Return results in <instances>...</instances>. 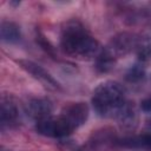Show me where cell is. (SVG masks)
Listing matches in <instances>:
<instances>
[{
  "mask_svg": "<svg viewBox=\"0 0 151 151\" xmlns=\"http://www.w3.org/2000/svg\"><path fill=\"white\" fill-rule=\"evenodd\" d=\"M61 50L72 57L91 58L100 52L99 41L78 21H70L61 31Z\"/></svg>",
  "mask_w": 151,
  "mask_h": 151,
  "instance_id": "cell-1",
  "label": "cell"
},
{
  "mask_svg": "<svg viewBox=\"0 0 151 151\" xmlns=\"http://www.w3.org/2000/svg\"><path fill=\"white\" fill-rule=\"evenodd\" d=\"M91 100L98 116L104 118L117 117L126 103L125 91L119 83L106 80L94 88Z\"/></svg>",
  "mask_w": 151,
  "mask_h": 151,
  "instance_id": "cell-2",
  "label": "cell"
},
{
  "mask_svg": "<svg viewBox=\"0 0 151 151\" xmlns=\"http://www.w3.org/2000/svg\"><path fill=\"white\" fill-rule=\"evenodd\" d=\"M35 130L38 133L46 137L63 138L70 136L76 129L63 114H60L58 117H48L37 122Z\"/></svg>",
  "mask_w": 151,
  "mask_h": 151,
  "instance_id": "cell-3",
  "label": "cell"
},
{
  "mask_svg": "<svg viewBox=\"0 0 151 151\" xmlns=\"http://www.w3.org/2000/svg\"><path fill=\"white\" fill-rule=\"evenodd\" d=\"M17 63L20 65L21 68H24L33 78L39 80L45 87H47L52 91H63L61 85L51 76L50 72H47L39 64H37L32 60H27V59H20V60H17Z\"/></svg>",
  "mask_w": 151,
  "mask_h": 151,
  "instance_id": "cell-4",
  "label": "cell"
},
{
  "mask_svg": "<svg viewBox=\"0 0 151 151\" xmlns=\"http://www.w3.org/2000/svg\"><path fill=\"white\" fill-rule=\"evenodd\" d=\"M61 114L74 126V129H78L88 118V106L84 101H72L67 103L63 110Z\"/></svg>",
  "mask_w": 151,
  "mask_h": 151,
  "instance_id": "cell-5",
  "label": "cell"
},
{
  "mask_svg": "<svg viewBox=\"0 0 151 151\" xmlns=\"http://www.w3.org/2000/svg\"><path fill=\"white\" fill-rule=\"evenodd\" d=\"M53 104L48 98H32L26 104V113L32 119L39 122L51 117Z\"/></svg>",
  "mask_w": 151,
  "mask_h": 151,
  "instance_id": "cell-6",
  "label": "cell"
},
{
  "mask_svg": "<svg viewBox=\"0 0 151 151\" xmlns=\"http://www.w3.org/2000/svg\"><path fill=\"white\" fill-rule=\"evenodd\" d=\"M136 44H137V39L134 38V35L130 33H119L111 39L106 48L116 58H119L120 55L129 53L136 46Z\"/></svg>",
  "mask_w": 151,
  "mask_h": 151,
  "instance_id": "cell-7",
  "label": "cell"
},
{
  "mask_svg": "<svg viewBox=\"0 0 151 151\" xmlns=\"http://www.w3.org/2000/svg\"><path fill=\"white\" fill-rule=\"evenodd\" d=\"M118 145L130 149H145L151 150V132L137 134L132 137H124L116 142Z\"/></svg>",
  "mask_w": 151,
  "mask_h": 151,
  "instance_id": "cell-8",
  "label": "cell"
},
{
  "mask_svg": "<svg viewBox=\"0 0 151 151\" xmlns=\"http://www.w3.org/2000/svg\"><path fill=\"white\" fill-rule=\"evenodd\" d=\"M18 117V109L15 104L9 99L2 97L1 99V113H0V122L1 127L4 129L6 125H9L17 120Z\"/></svg>",
  "mask_w": 151,
  "mask_h": 151,
  "instance_id": "cell-9",
  "label": "cell"
},
{
  "mask_svg": "<svg viewBox=\"0 0 151 151\" xmlns=\"http://www.w3.org/2000/svg\"><path fill=\"white\" fill-rule=\"evenodd\" d=\"M116 118L118 119V122L122 126H124L126 129L133 127L137 123V113H136L134 106L131 103L126 101Z\"/></svg>",
  "mask_w": 151,
  "mask_h": 151,
  "instance_id": "cell-10",
  "label": "cell"
},
{
  "mask_svg": "<svg viewBox=\"0 0 151 151\" xmlns=\"http://www.w3.org/2000/svg\"><path fill=\"white\" fill-rule=\"evenodd\" d=\"M1 40L5 42H17L20 40L21 33L17 24L12 21H2L0 27Z\"/></svg>",
  "mask_w": 151,
  "mask_h": 151,
  "instance_id": "cell-11",
  "label": "cell"
},
{
  "mask_svg": "<svg viewBox=\"0 0 151 151\" xmlns=\"http://www.w3.org/2000/svg\"><path fill=\"white\" fill-rule=\"evenodd\" d=\"M116 60H117V58L105 47L97 55V59H96V68H97L98 72H101V73L109 72L114 66Z\"/></svg>",
  "mask_w": 151,
  "mask_h": 151,
  "instance_id": "cell-12",
  "label": "cell"
},
{
  "mask_svg": "<svg viewBox=\"0 0 151 151\" xmlns=\"http://www.w3.org/2000/svg\"><path fill=\"white\" fill-rule=\"evenodd\" d=\"M35 41H37V44L41 47V50L45 52V53H47L51 58H57V53H55V48H54V46L52 45V42L44 35V33L42 32H40V31H37V35H35Z\"/></svg>",
  "mask_w": 151,
  "mask_h": 151,
  "instance_id": "cell-13",
  "label": "cell"
},
{
  "mask_svg": "<svg viewBox=\"0 0 151 151\" xmlns=\"http://www.w3.org/2000/svg\"><path fill=\"white\" fill-rule=\"evenodd\" d=\"M145 76V71L143 68V66L140 65H133L129 68V71L125 74V79L130 83H137L140 81Z\"/></svg>",
  "mask_w": 151,
  "mask_h": 151,
  "instance_id": "cell-14",
  "label": "cell"
},
{
  "mask_svg": "<svg viewBox=\"0 0 151 151\" xmlns=\"http://www.w3.org/2000/svg\"><path fill=\"white\" fill-rule=\"evenodd\" d=\"M151 55V47L149 45H143L139 47L138 50V58L142 61H145L149 59V57Z\"/></svg>",
  "mask_w": 151,
  "mask_h": 151,
  "instance_id": "cell-15",
  "label": "cell"
},
{
  "mask_svg": "<svg viewBox=\"0 0 151 151\" xmlns=\"http://www.w3.org/2000/svg\"><path fill=\"white\" fill-rule=\"evenodd\" d=\"M140 109H142L144 112H151V97L145 98V99L142 100V103H140Z\"/></svg>",
  "mask_w": 151,
  "mask_h": 151,
  "instance_id": "cell-16",
  "label": "cell"
},
{
  "mask_svg": "<svg viewBox=\"0 0 151 151\" xmlns=\"http://www.w3.org/2000/svg\"><path fill=\"white\" fill-rule=\"evenodd\" d=\"M147 126H149V127H150V129H151V120H150V122H149V123H147Z\"/></svg>",
  "mask_w": 151,
  "mask_h": 151,
  "instance_id": "cell-17",
  "label": "cell"
},
{
  "mask_svg": "<svg viewBox=\"0 0 151 151\" xmlns=\"http://www.w3.org/2000/svg\"><path fill=\"white\" fill-rule=\"evenodd\" d=\"M2 151H5V150H2Z\"/></svg>",
  "mask_w": 151,
  "mask_h": 151,
  "instance_id": "cell-18",
  "label": "cell"
}]
</instances>
